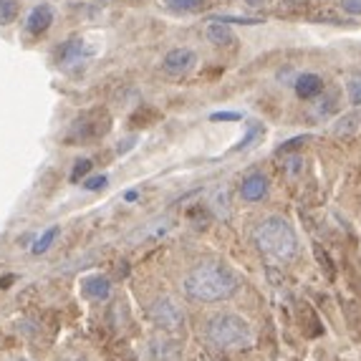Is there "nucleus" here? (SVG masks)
<instances>
[{
  "label": "nucleus",
  "mask_w": 361,
  "mask_h": 361,
  "mask_svg": "<svg viewBox=\"0 0 361 361\" xmlns=\"http://www.w3.org/2000/svg\"><path fill=\"white\" fill-rule=\"evenodd\" d=\"M238 290V276L223 263H200L185 278V293L192 301L220 303Z\"/></svg>",
  "instance_id": "obj_1"
},
{
  "label": "nucleus",
  "mask_w": 361,
  "mask_h": 361,
  "mask_svg": "<svg viewBox=\"0 0 361 361\" xmlns=\"http://www.w3.org/2000/svg\"><path fill=\"white\" fill-rule=\"evenodd\" d=\"M253 240L260 247V253L271 255L276 260H290L298 253V238H295L293 225L281 215L260 220L253 230Z\"/></svg>",
  "instance_id": "obj_2"
},
{
  "label": "nucleus",
  "mask_w": 361,
  "mask_h": 361,
  "mask_svg": "<svg viewBox=\"0 0 361 361\" xmlns=\"http://www.w3.org/2000/svg\"><path fill=\"white\" fill-rule=\"evenodd\" d=\"M205 338L215 349H245L253 341V329L238 313H215L205 326Z\"/></svg>",
  "instance_id": "obj_3"
},
{
  "label": "nucleus",
  "mask_w": 361,
  "mask_h": 361,
  "mask_svg": "<svg viewBox=\"0 0 361 361\" xmlns=\"http://www.w3.org/2000/svg\"><path fill=\"white\" fill-rule=\"evenodd\" d=\"M152 319L157 326H162L167 331H177L182 324H185V311H182L180 303L172 298V295H159L149 308Z\"/></svg>",
  "instance_id": "obj_4"
},
{
  "label": "nucleus",
  "mask_w": 361,
  "mask_h": 361,
  "mask_svg": "<svg viewBox=\"0 0 361 361\" xmlns=\"http://www.w3.org/2000/svg\"><path fill=\"white\" fill-rule=\"evenodd\" d=\"M195 61L197 59H195V54L190 49H175L164 56L162 68L169 73V76H182V73H187L195 66Z\"/></svg>",
  "instance_id": "obj_5"
},
{
  "label": "nucleus",
  "mask_w": 361,
  "mask_h": 361,
  "mask_svg": "<svg viewBox=\"0 0 361 361\" xmlns=\"http://www.w3.org/2000/svg\"><path fill=\"white\" fill-rule=\"evenodd\" d=\"M51 23H54V11H51L49 6H38V8H33V13L28 16L25 28L38 36V33H43V30H49Z\"/></svg>",
  "instance_id": "obj_6"
},
{
  "label": "nucleus",
  "mask_w": 361,
  "mask_h": 361,
  "mask_svg": "<svg viewBox=\"0 0 361 361\" xmlns=\"http://www.w3.org/2000/svg\"><path fill=\"white\" fill-rule=\"evenodd\" d=\"M265 190H268V182H265L263 175H250L243 180L240 195L247 200V202H255V200H263Z\"/></svg>",
  "instance_id": "obj_7"
},
{
  "label": "nucleus",
  "mask_w": 361,
  "mask_h": 361,
  "mask_svg": "<svg viewBox=\"0 0 361 361\" xmlns=\"http://www.w3.org/2000/svg\"><path fill=\"white\" fill-rule=\"evenodd\" d=\"M295 91H298L301 99H313L316 94L324 91V81H321L316 73H303V76L295 81Z\"/></svg>",
  "instance_id": "obj_8"
},
{
  "label": "nucleus",
  "mask_w": 361,
  "mask_h": 361,
  "mask_svg": "<svg viewBox=\"0 0 361 361\" xmlns=\"http://www.w3.org/2000/svg\"><path fill=\"white\" fill-rule=\"evenodd\" d=\"M84 293L91 295V298H104L109 293V281L102 276L89 278V281H84Z\"/></svg>",
  "instance_id": "obj_9"
},
{
  "label": "nucleus",
  "mask_w": 361,
  "mask_h": 361,
  "mask_svg": "<svg viewBox=\"0 0 361 361\" xmlns=\"http://www.w3.org/2000/svg\"><path fill=\"white\" fill-rule=\"evenodd\" d=\"M81 56H84V41H68L66 46L59 51L61 63H71V61H78Z\"/></svg>",
  "instance_id": "obj_10"
},
{
  "label": "nucleus",
  "mask_w": 361,
  "mask_h": 361,
  "mask_svg": "<svg viewBox=\"0 0 361 361\" xmlns=\"http://www.w3.org/2000/svg\"><path fill=\"white\" fill-rule=\"evenodd\" d=\"M207 38H210L212 43H230V41H233V33H230L228 25L210 23V25H207Z\"/></svg>",
  "instance_id": "obj_11"
},
{
  "label": "nucleus",
  "mask_w": 361,
  "mask_h": 361,
  "mask_svg": "<svg viewBox=\"0 0 361 361\" xmlns=\"http://www.w3.org/2000/svg\"><path fill=\"white\" fill-rule=\"evenodd\" d=\"M18 16V3L16 0H0V25L11 23Z\"/></svg>",
  "instance_id": "obj_12"
},
{
  "label": "nucleus",
  "mask_w": 361,
  "mask_h": 361,
  "mask_svg": "<svg viewBox=\"0 0 361 361\" xmlns=\"http://www.w3.org/2000/svg\"><path fill=\"white\" fill-rule=\"evenodd\" d=\"M172 11H182V13H192L200 11V8L205 6V0H164Z\"/></svg>",
  "instance_id": "obj_13"
},
{
  "label": "nucleus",
  "mask_w": 361,
  "mask_h": 361,
  "mask_svg": "<svg viewBox=\"0 0 361 361\" xmlns=\"http://www.w3.org/2000/svg\"><path fill=\"white\" fill-rule=\"evenodd\" d=\"M56 235H59V228L46 230V233H43L41 238H38V240H36V245H33V250H36V253H43V250H49V245H51V243H54Z\"/></svg>",
  "instance_id": "obj_14"
},
{
  "label": "nucleus",
  "mask_w": 361,
  "mask_h": 361,
  "mask_svg": "<svg viewBox=\"0 0 361 361\" xmlns=\"http://www.w3.org/2000/svg\"><path fill=\"white\" fill-rule=\"evenodd\" d=\"M349 102L361 104V76H354L349 81Z\"/></svg>",
  "instance_id": "obj_15"
},
{
  "label": "nucleus",
  "mask_w": 361,
  "mask_h": 361,
  "mask_svg": "<svg viewBox=\"0 0 361 361\" xmlns=\"http://www.w3.org/2000/svg\"><path fill=\"white\" fill-rule=\"evenodd\" d=\"M106 185V177H94V180H89L86 182V190H99V187H104Z\"/></svg>",
  "instance_id": "obj_16"
},
{
  "label": "nucleus",
  "mask_w": 361,
  "mask_h": 361,
  "mask_svg": "<svg viewBox=\"0 0 361 361\" xmlns=\"http://www.w3.org/2000/svg\"><path fill=\"white\" fill-rule=\"evenodd\" d=\"M343 8L349 13H361V0H343Z\"/></svg>",
  "instance_id": "obj_17"
},
{
  "label": "nucleus",
  "mask_w": 361,
  "mask_h": 361,
  "mask_svg": "<svg viewBox=\"0 0 361 361\" xmlns=\"http://www.w3.org/2000/svg\"><path fill=\"white\" fill-rule=\"evenodd\" d=\"M89 167H91V162H78L76 172H73V180H76L78 175H86V172H89Z\"/></svg>",
  "instance_id": "obj_18"
},
{
  "label": "nucleus",
  "mask_w": 361,
  "mask_h": 361,
  "mask_svg": "<svg viewBox=\"0 0 361 361\" xmlns=\"http://www.w3.org/2000/svg\"><path fill=\"white\" fill-rule=\"evenodd\" d=\"M59 361H89L86 356H81V354H63Z\"/></svg>",
  "instance_id": "obj_19"
},
{
  "label": "nucleus",
  "mask_w": 361,
  "mask_h": 361,
  "mask_svg": "<svg viewBox=\"0 0 361 361\" xmlns=\"http://www.w3.org/2000/svg\"><path fill=\"white\" fill-rule=\"evenodd\" d=\"M212 119H238V116H235V114H215Z\"/></svg>",
  "instance_id": "obj_20"
},
{
  "label": "nucleus",
  "mask_w": 361,
  "mask_h": 361,
  "mask_svg": "<svg viewBox=\"0 0 361 361\" xmlns=\"http://www.w3.org/2000/svg\"><path fill=\"white\" fill-rule=\"evenodd\" d=\"M263 0H247V6H260Z\"/></svg>",
  "instance_id": "obj_21"
},
{
  "label": "nucleus",
  "mask_w": 361,
  "mask_h": 361,
  "mask_svg": "<svg viewBox=\"0 0 361 361\" xmlns=\"http://www.w3.org/2000/svg\"><path fill=\"white\" fill-rule=\"evenodd\" d=\"M18 361H23V359H18Z\"/></svg>",
  "instance_id": "obj_22"
}]
</instances>
